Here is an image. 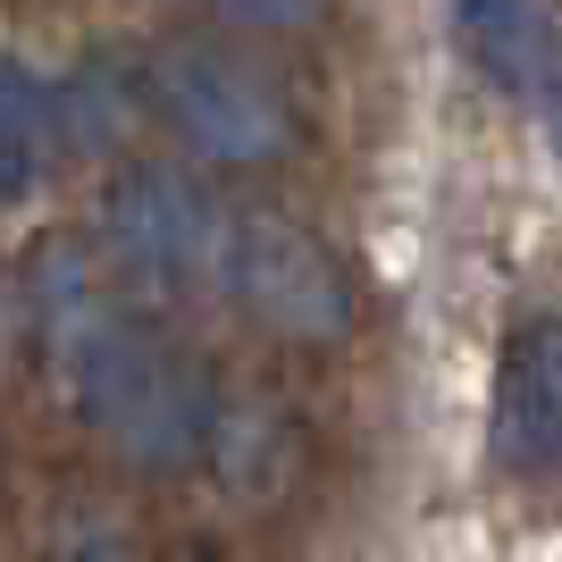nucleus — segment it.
<instances>
[{
    "instance_id": "10",
    "label": "nucleus",
    "mask_w": 562,
    "mask_h": 562,
    "mask_svg": "<svg viewBox=\"0 0 562 562\" xmlns=\"http://www.w3.org/2000/svg\"><path fill=\"white\" fill-rule=\"evenodd\" d=\"M0 336H9V319H0Z\"/></svg>"
},
{
    "instance_id": "6",
    "label": "nucleus",
    "mask_w": 562,
    "mask_h": 562,
    "mask_svg": "<svg viewBox=\"0 0 562 562\" xmlns=\"http://www.w3.org/2000/svg\"><path fill=\"white\" fill-rule=\"evenodd\" d=\"M462 50L504 93H562V18L554 0H453Z\"/></svg>"
},
{
    "instance_id": "8",
    "label": "nucleus",
    "mask_w": 562,
    "mask_h": 562,
    "mask_svg": "<svg viewBox=\"0 0 562 562\" xmlns=\"http://www.w3.org/2000/svg\"><path fill=\"white\" fill-rule=\"evenodd\" d=\"M202 9H218L227 25H269V34H278V25H311V18H319V0H202Z\"/></svg>"
},
{
    "instance_id": "4",
    "label": "nucleus",
    "mask_w": 562,
    "mask_h": 562,
    "mask_svg": "<svg viewBox=\"0 0 562 562\" xmlns=\"http://www.w3.org/2000/svg\"><path fill=\"white\" fill-rule=\"evenodd\" d=\"M218 303L252 311V319L303 336V345H336V336L352 328V294H345V278H336V260L319 252L303 227L252 218V211H244V235H235V260H227Z\"/></svg>"
},
{
    "instance_id": "3",
    "label": "nucleus",
    "mask_w": 562,
    "mask_h": 562,
    "mask_svg": "<svg viewBox=\"0 0 562 562\" xmlns=\"http://www.w3.org/2000/svg\"><path fill=\"white\" fill-rule=\"evenodd\" d=\"M101 235L126 269L160 285H193V294H218L235 260V235L244 211H227L211 186H193L186 168H126L110 193H101Z\"/></svg>"
},
{
    "instance_id": "2",
    "label": "nucleus",
    "mask_w": 562,
    "mask_h": 562,
    "mask_svg": "<svg viewBox=\"0 0 562 562\" xmlns=\"http://www.w3.org/2000/svg\"><path fill=\"white\" fill-rule=\"evenodd\" d=\"M143 85L168 135L218 168H269L294 151V110L278 101V85L218 43H160Z\"/></svg>"
},
{
    "instance_id": "5",
    "label": "nucleus",
    "mask_w": 562,
    "mask_h": 562,
    "mask_svg": "<svg viewBox=\"0 0 562 562\" xmlns=\"http://www.w3.org/2000/svg\"><path fill=\"white\" fill-rule=\"evenodd\" d=\"M495 453L520 479H562V319L520 328L495 378Z\"/></svg>"
},
{
    "instance_id": "1",
    "label": "nucleus",
    "mask_w": 562,
    "mask_h": 562,
    "mask_svg": "<svg viewBox=\"0 0 562 562\" xmlns=\"http://www.w3.org/2000/svg\"><path fill=\"white\" fill-rule=\"evenodd\" d=\"M34 311H43L50 370L93 437H110L143 470L202 462L218 428V395L193 370V352H177L143 311H126L110 285H93V269H76L68 244H50L34 260Z\"/></svg>"
},
{
    "instance_id": "7",
    "label": "nucleus",
    "mask_w": 562,
    "mask_h": 562,
    "mask_svg": "<svg viewBox=\"0 0 562 562\" xmlns=\"http://www.w3.org/2000/svg\"><path fill=\"white\" fill-rule=\"evenodd\" d=\"M59 160V101L34 85L25 68L0 59V202L34 193Z\"/></svg>"
},
{
    "instance_id": "9",
    "label": "nucleus",
    "mask_w": 562,
    "mask_h": 562,
    "mask_svg": "<svg viewBox=\"0 0 562 562\" xmlns=\"http://www.w3.org/2000/svg\"><path fill=\"white\" fill-rule=\"evenodd\" d=\"M554 135H562V93H554Z\"/></svg>"
}]
</instances>
